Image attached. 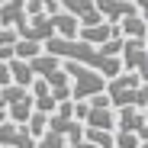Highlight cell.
I'll use <instances>...</instances> for the list:
<instances>
[{
  "label": "cell",
  "mask_w": 148,
  "mask_h": 148,
  "mask_svg": "<svg viewBox=\"0 0 148 148\" xmlns=\"http://www.w3.org/2000/svg\"><path fill=\"white\" fill-rule=\"evenodd\" d=\"M64 68L74 77V100H93L97 93H106V84H110L106 74L93 71V68H87L81 61H64Z\"/></svg>",
  "instance_id": "obj_1"
},
{
  "label": "cell",
  "mask_w": 148,
  "mask_h": 148,
  "mask_svg": "<svg viewBox=\"0 0 148 148\" xmlns=\"http://www.w3.org/2000/svg\"><path fill=\"white\" fill-rule=\"evenodd\" d=\"M142 84H145L142 74H135V71H122L119 77H113V81L106 84V93H110L113 106H116V110L135 106V103H138V87H142Z\"/></svg>",
  "instance_id": "obj_2"
},
{
  "label": "cell",
  "mask_w": 148,
  "mask_h": 148,
  "mask_svg": "<svg viewBox=\"0 0 148 148\" xmlns=\"http://www.w3.org/2000/svg\"><path fill=\"white\" fill-rule=\"evenodd\" d=\"M16 29H19V36H23V39H29V42H42V45L52 39V36H58V32H55V23H52V13L26 16Z\"/></svg>",
  "instance_id": "obj_3"
},
{
  "label": "cell",
  "mask_w": 148,
  "mask_h": 148,
  "mask_svg": "<svg viewBox=\"0 0 148 148\" xmlns=\"http://www.w3.org/2000/svg\"><path fill=\"white\" fill-rule=\"evenodd\" d=\"M0 145H3V148H39V138L26 126L7 119L3 126H0Z\"/></svg>",
  "instance_id": "obj_4"
},
{
  "label": "cell",
  "mask_w": 148,
  "mask_h": 148,
  "mask_svg": "<svg viewBox=\"0 0 148 148\" xmlns=\"http://www.w3.org/2000/svg\"><path fill=\"white\" fill-rule=\"evenodd\" d=\"M116 36H122V29H119V23H110V19L93 23V26H81V39L90 42V45H106Z\"/></svg>",
  "instance_id": "obj_5"
},
{
  "label": "cell",
  "mask_w": 148,
  "mask_h": 148,
  "mask_svg": "<svg viewBox=\"0 0 148 148\" xmlns=\"http://www.w3.org/2000/svg\"><path fill=\"white\" fill-rule=\"evenodd\" d=\"M97 7H100L103 19H110V23H122L126 16H135V10H138L135 0H97Z\"/></svg>",
  "instance_id": "obj_6"
},
{
  "label": "cell",
  "mask_w": 148,
  "mask_h": 148,
  "mask_svg": "<svg viewBox=\"0 0 148 148\" xmlns=\"http://www.w3.org/2000/svg\"><path fill=\"white\" fill-rule=\"evenodd\" d=\"M52 23H55V32L61 36V39H81V26L84 23L74 16V13H52Z\"/></svg>",
  "instance_id": "obj_7"
},
{
  "label": "cell",
  "mask_w": 148,
  "mask_h": 148,
  "mask_svg": "<svg viewBox=\"0 0 148 148\" xmlns=\"http://www.w3.org/2000/svg\"><path fill=\"white\" fill-rule=\"evenodd\" d=\"M32 97H36V110H42V113H55V110H58L55 90H52V84H48L45 77H39V81L32 84Z\"/></svg>",
  "instance_id": "obj_8"
},
{
  "label": "cell",
  "mask_w": 148,
  "mask_h": 148,
  "mask_svg": "<svg viewBox=\"0 0 148 148\" xmlns=\"http://www.w3.org/2000/svg\"><path fill=\"white\" fill-rule=\"evenodd\" d=\"M145 126H148V116L142 113V106H122V110H119V129L142 132Z\"/></svg>",
  "instance_id": "obj_9"
},
{
  "label": "cell",
  "mask_w": 148,
  "mask_h": 148,
  "mask_svg": "<svg viewBox=\"0 0 148 148\" xmlns=\"http://www.w3.org/2000/svg\"><path fill=\"white\" fill-rule=\"evenodd\" d=\"M10 68H13V84H19V87H29V90H32V84L39 81V74H36L32 61L13 58V61H10Z\"/></svg>",
  "instance_id": "obj_10"
},
{
  "label": "cell",
  "mask_w": 148,
  "mask_h": 148,
  "mask_svg": "<svg viewBox=\"0 0 148 148\" xmlns=\"http://www.w3.org/2000/svg\"><path fill=\"white\" fill-rule=\"evenodd\" d=\"M119 29H122L126 39H148V16H142V13L126 16V19L119 23Z\"/></svg>",
  "instance_id": "obj_11"
},
{
  "label": "cell",
  "mask_w": 148,
  "mask_h": 148,
  "mask_svg": "<svg viewBox=\"0 0 148 148\" xmlns=\"http://www.w3.org/2000/svg\"><path fill=\"white\" fill-rule=\"evenodd\" d=\"M7 119H13V122H19V126H29V119H32V113H36V97H26L23 103H13V106H7Z\"/></svg>",
  "instance_id": "obj_12"
},
{
  "label": "cell",
  "mask_w": 148,
  "mask_h": 148,
  "mask_svg": "<svg viewBox=\"0 0 148 148\" xmlns=\"http://www.w3.org/2000/svg\"><path fill=\"white\" fill-rule=\"evenodd\" d=\"M26 97H32V90H29V87H19V84L0 87V103H3V110H7V106H13V103H23Z\"/></svg>",
  "instance_id": "obj_13"
},
{
  "label": "cell",
  "mask_w": 148,
  "mask_h": 148,
  "mask_svg": "<svg viewBox=\"0 0 148 148\" xmlns=\"http://www.w3.org/2000/svg\"><path fill=\"white\" fill-rule=\"evenodd\" d=\"M36 138H42L48 129H52V113H42V110H36L32 113V119H29V126H26Z\"/></svg>",
  "instance_id": "obj_14"
},
{
  "label": "cell",
  "mask_w": 148,
  "mask_h": 148,
  "mask_svg": "<svg viewBox=\"0 0 148 148\" xmlns=\"http://www.w3.org/2000/svg\"><path fill=\"white\" fill-rule=\"evenodd\" d=\"M42 52H45V45H42V42L19 39V45H16V58H23V61H32V58H39Z\"/></svg>",
  "instance_id": "obj_15"
},
{
  "label": "cell",
  "mask_w": 148,
  "mask_h": 148,
  "mask_svg": "<svg viewBox=\"0 0 148 148\" xmlns=\"http://www.w3.org/2000/svg\"><path fill=\"white\" fill-rule=\"evenodd\" d=\"M87 142L100 145V148H116V132H110V129H87Z\"/></svg>",
  "instance_id": "obj_16"
},
{
  "label": "cell",
  "mask_w": 148,
  "mask_h": 148,
  "mask_svg": "<svg viewBox=\"0 0 148 148\" xmlns=\"http://www.w3.org/2000/svg\"><path fill=\"white\" fill-rule=\"evenodd\" d=\"M116 148H142V138H138V132L116 129Z\"/></svg>",
  "instance_id": "obj_17"
},
{
  "label": "cell",
  "mask_w": 148,
  "mask_h": 148,
  "mask_svg": "<svg viewBox=\"0 0 148 148\" xmlns=\"http://www.w3.org/2000/svg\"><path fill=\"white\" fill-rule=\"evenodd\" d=\"M39 148H68V138H64L61 132H52V129H48V132L39 138Z\"/></svg>",
  "instance_id": "obj_18"
},
{
  "label": "cell",
  "mask_w": 148,
  "mask_h": 148,
  "mask_svg": "<svg viewBox=\"0 0 148 148\" xmlns=\"http://www.w3.org/2000/svg\"><path fill=\"white\" fill-rule=\"evenodd\" d=\"M26 13L29 16H42V13H48V7H45V0H26Z\"/></svg>",
  "instance_id": "obj_19"
},
{
  "label": "cell",
  "mask_w": 148,
  "mask_h": 148,
  "mask_svg": "<svg viewBox=\"0 0 148 148\" xmlns=\"http://www.w3.org/2000/svg\"><path fill=\"white\" fill-rule=\"evenodd\" d=\"M74 116H77L81 122H87V116H90V100H74Z\"/></svg>",
  "instance_id": "obj_20"
},
{
  "label": "cell",
  "mask_w": 148,
  "mask_h": 148,
  "mask_svg": "<svg viewBox=\"0 0 148 148\" xmlns=\"http://www.w3.org/2000/svg\"><path fill=\"white\" fill-rule=\"evenodd\" d=\"M135 106L148 110V84H142V87H138V103H135Z\"/></svg>",
  "instance_id": "obj_21"
},
{
  "label": "cell",
  "mask_w": 148,
  "mask_h": 148,
  "mask_svg": "<svg viewBox=\"0 0 148 148\" xmlns=\"http://www.w3.org/2000/svg\"><path fill=\"white\" fill-rule=\"evenodd\" d=\"M138 3V10H142V16H148V0H135Z\"/></svg>",
  "instance_id": "obj_22"
},
{
  "label": "cell",
  "mask_w": 148,
  "mask_h": 148,
  "mask_svg": "<svg viewBox=\"0 0 148 148\" xmlns=\"http://www.w3.org/2000/svg\"><path fill=\"white\" fill-rule=\"evenodd\" d=\"M142 148H148V142H142Z\"/></svg>",
  "instance_id": "obj_23"
},
{
  "label": "cell",
  "mask_w": 148,
  "mask_h": 148,
  "mask_svg": "<svg viewBox=\"0 0 148 148\" xmlns=\"http://www.w3.org/2000/svg\"><path fill=\"white\" fill-rule=\"evenodd\" d=\"M145 45H148V39H145Z\"/></svg>",
  "instance_id": "obj_24"
}]
</instances>
